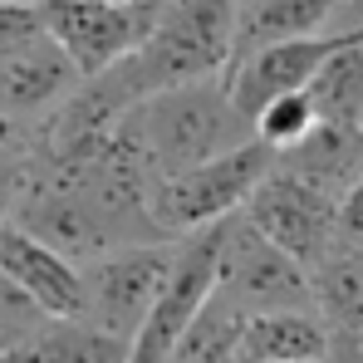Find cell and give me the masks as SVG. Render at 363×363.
Wrapping results in <instances>:
<instances>
[{
    "label": "cell",
    "mask_w": 363,
    "mask_h": 363,
    "mask_svg": "<svg viewBox=\"0 0 363 363\" xmlns=\"http://www.w3.org/2000/svg\"><path fill=\"white\" fill-rule=\"evenodd\" d=\"M128 349L133 344L94 329L89 319H50L30 344H20L0 363H128Z\"/></svg>",
    "instance_id": "2e32d148"
},
{
    "label": "cell",
    "mask_w": 363,
    "mask_h": 363,
    "mask_svg": "<svg viewBox=\"0 0 363 363\" xmlns=\"http://www.w3.org/2000/svg\"><path fill=\"white\" fill-rule=\"evenodd\" d=\"M359 15H363V0H354V10H349V30H359Z\"/></svg>",
    "instance_id": "d4e9b609"
},
{
    "label": "cell",
    "mask_w": 363,
    "mask_h": 363,
    "mask_svg": "<svg viewBox=\"0 0 363 363\" xmlns=\"http://www.w3.org/2000/svg\"><path fill=\"white\" fill-rule=\"evenodd\" d=\"M354 35H359V30H329V35L290 40V45H270V50H260V55H250V60L231 64V74H226L231 104L255 123V113L270 108L275 99L304 94V89L314 84V74L329 64V55L344 50Z\"/></svg>",
    "instance_id": "30bf717a"
},
{
    "label": "cell",
    "mask_w": 363,
    "mask_h": 363,
    "mask_svg": "<svg viewBox=\"0 0 363 363\" xmlns=\"http://www.w3.org/2000/svg\"><path fill=\"white\" fill-rule=\"evenodd\" d=\"M344 0H241L236 10V60L241 64L270 45H290L309 35L344 30Z\"/></svg>",
    "instance_id": "7c38bea8"
},
{
    "label": "cell",
    "mask_w": 363,
    "mask_h": 363,
    "mask_svg": "<svg viewBox=\"0 0 363 363\" xmlns=\"http://www.w3.org/2000/svg\"><path fill=\"white\" fill-rule=\"evenodd\" d=\"M0 5H25V10H45L50 0H0Z\"/></svg>",
    "instance_id": "cb8c5ba5"
},
{
    "label": "cell",
    "mask_w": 363,
    "mask_h": 363,
    "mask_svg": "<svg viewBox=\"0 0 363 363\" xmlns=\"http://www.w3.org/2000/svg\"><path fill=\"white\" fill-rule=\"evenodd\" d=\"M359 245H363V241H359Z\"/></svg>",
    "instance_id": "4dcf8cb0"
},
{
    "label": "cell",
    "mask_w": 363,
    "mask_h": 363,
    "mask_svg": "<svg viewBox=\"0 0 363 363\" xmlns=\"http://www.w3.org/2000/svg\"><path fill=\"white\" fill-rule=\"evenodd\" d=\"M359 354H363V339H359Z\"/></svg>",
    "instance_id": "83f0119b"
},
{
    "label": "cell",
    "mask_w": 363,
    "mask_h": 363,
    "mask_svg": "<svg viewBox=\"0 0 363 363\" xmlns=\"http://www.w3.org/2000/svg\"><path fill=\"white\" fill-rule=\"evenodd\" d=\"M245 221L275 241L295 265H304L309 275L324 265V255L344 241L339 231V201H329L324 191H314L309 182H300L295 172H285L275 162V172L255 186V196L245 201Z\"/></svg>",
    "instance_id": "ba28073f"
},
{
    "label": "cell",
    "mask_w": 363,
    "mask_h": 363,
    "mask_svg": "<svg viewBox=\"0 0 363 363\" xmlns=\"http://www.w3.org/2000/svg\"><path fill=\"white\" fill-rule=\"evenodd\" d=\"M172 260H177V241H157L128 245V250H113V255L84 265V319L123 344H133L172 275Z\"/></svg>",
    "instance_id": "52a82bcc"
},
{
    "label": "cell",
    "mask_w": 363,
    "mask_h": 363,
    "mask_svg": "<svg viewBox=\"0 0 363 363\" xmlns=\"http://www.w3.org/2000/svg\"><path fill=\"white\" fill-rule=\"evenodd\" d=\"M359 30H363V15H359Z\"/></svg>",
    "instance_id": "f1b7e54d"
},
{
    "label": "cell",
    "mask_w": 363,
    "mask_h": 363,
    "mask_svg": "<svg viewBox=\"0 0 363 363\" xmlns=\"http://www.w3.org/2000/svg\"><path fill=\"white\" fill-rule=\"evenodd\" d=\"M236 10L241 0H162L157 30L133 60L113 64L138 104L152 94L226 79L236 60Z\"/></svg>",
    "instance_id": "7a4b0ae2"
},
{
    "label": "cell",
    "mask_w": 363,
    "mask_h": 363,
    "mask_svg": "<svg viewBox=\"0 0 363 363\" xmlns=\"http://www.w3.org/2000/svg\"><path fill=\"white\" fill-rule=\"evenodd\" d=\"M0 275H10L50 319H84V270L20 226L0 231Z\"/></svg>",
    "instance_id": "8fae6325"
},
{
    "label": "cell",
    "mask_w": 363,
    "mask_h": 363,
    "mask_svg": "<svg viewBox=\"0 0 363 363\" xmlns=\"http://www.w3.org/2000/svg\"><path fill=\"white\" fill-rule=\"evenodd\" d=\"M275 152L265 143H245L226 157H211L191 172L152 182V221L167 241L201 236L231 216H241L245 201L255 196V186L275 172Z\"/></svg>",
    "instance_id": "3957f363"
},
{
    "label": "cell",
    "mask_w": 363,
    "mask_h": 363,
    "mask_svg": "<svg viewBox=\"0 0 363 363\" xmlns=\"http://www.w3.org/2000/svg\"><path fill=\"white\" fill-rule=\"evenodd\" d=\"M113 5H143V0H113Z\"/></svg>",
    "instance_id": "484cf974"
},
{
    "label": "cell",
    "mask_w": 363,
    "mask_h": 363,
    "mask_svg": "<svg viewBox=\"0 0 363 363\" xmlns=\"http://www.w3.org/2000/svg\"><path fill=\"white\" fill-rule=\"evenodd\" d=\"M123 143L143 157L147 177H177L191 172L211 157H226L245 143H255V123L231 104L226 79H206V84H186L152 94L147 104H138L118 123Z\"/></svg>",
    "instance_id": "6da1fadb"
},
{
    "label": "cell",
    "mask_w": 363,
    "mask_h": 363,
    "mask_svg": "<svg viewBox=\"0 0 363 363\" xmlns=\"http://www.w3.org/2000/svg\"><path fill=\"white\" fill-rule=\"evenodd\" d=\"M35 35H45V20L40 10H25V5H0V60L20 45H30Z\"/></svg>",
    "instance_id": "ffe728a7"
},
{
    "label": "cell",
    "mask_w": 363,
    "mask_h": 363,
    "mask_svg": "<svg viewBox=\"0 0 363 363\" xmlns=\"http://www.w3.org/2000/svg\"><path fill=\"white\" fill-rule=\"evenodd\" d=\"M349 10H354V0H344V15H349Z\"/></svg>",
    "instance_id": "4316f807"
},
{
    "label": "cell",
    "mask_w": 363,
    "mask_h": 363,
    "mask_svg": "<svg viewBox=\"0 0 363 363\" xmlns=\"http://www.w3.org/2000/svg\"><path fill=\"white\" fill-rule=\"evenodd\" d=\"M280 167L295 172L300 182H309L314 191H324L329 201H344L349 186L363 177V133L349 128H314L300 147L280 152Z\"/></svg>",
    "instance_id": "5bb4252c"
},
{
    "label": "cell",
    "mask_w": 363,
    "mask_h": 363,
    "mask_svg": "<svg viewBox=\"0 0 363 363\" xmlns=\"http://www.w3.org/2000/svg\"><path fill=\"white\" fill-rule=\"evenodd\" d=\"M329 363H334V359H329Z\"/></svg>",
    "instance_id": "f546056e"
},
{
    "label": "cell",
    "mask_w": 363,
    "mask_h": 363,
    "mask_svg": "<svg viewBox=\"0 0 363 363\" xmlns=\"http://www.w3.org/2000/svg\"><path fill=\"white\" fill-rule=\"evenodd\" d=\"M79 84H84V74L74 69V60L50 35H35L30 45H20L0 60V123L30 133L50 113H60L79 94Z\"/></svg>",
    "instance_id": "9c48e42d"
},
{
    "label": "cell",
    "mask_w": 363,
    "mask_h": 363,
    "mask_svg": "<svg viewBox=\"0 0 363 363\" xmlns=\"http://www.w3.org/2000/svg\"><path fill=\"white\" fill-rule=\"evenodd\" d=\"M226 226V221H221ZM221 226L177 241L172 275L162 285V295L152 304L147 324L138 329L128 363H177V349L186 334L196 329V319L206 314V304L216 300V275H221Z\"/></svg>",
    "instance_id": "8992f818"
},
{
    "label": "cell",
    "mask_w": 363,
    "mask_h": 363,
    "mask_svg": "<svg viewBox=\"0 0 363 363\" xmlns=\"http://www.w3.org/2000/svg\"><path fill=\"white\" fill-rule=\"evenodd\" d=\"M30 147V133H20V128H10V123H0V172L20 157Z\"/></svg>",
    "instance_id": "603a6c76"
},
{
    "label": "cell",
    "mask_w": 363,
    "mask_h": 363,
    "mask_svg": "<svg viewBox=\"0 0 363 363\" xmlns=\"http://www.w3.org/2000/svg\"><path fill=\"white\" fill-rule=\"evenodd\" d=\"M20 191H25V152L0 172V231L15 226V206H20Z\"/></svg>",
    "instance_id": "44dd1931"
},
{
    "label": "cell",
    "mask_w": 363,
    "mask_h": 363,
    "mask_svg": "<svg viewBox=\"0 0 363 363\" xmlns=\"http://www.w3.org/2000/svg\"><path fill=\"white\" fill-rule=\"evenodd\" d=\"M162 0H143V5H113V0H50L40 10L45 35L74 60L84 79L108 74L113 64L133 60L147 35L157 30Z\"/></svg>",
    "instance_id": "5b68a950"
},
{
    "label": "cell",
    "mask_w": 363,
    "mask_h": 363,
    "mask_svg": "<svg viewBox=\"0 0 363 363\" xmlns=\"http://www.w3.org/2000/svg\"><path fill=\"white\" fill-rule=\"evenodd\" d=\"M45 324H50V314L30 300L10 275H0V359L15 354L20 344H30Z\"/></svg>",
    "instance_id": "d6986e66"
},
{
    "label": "cell",
    "mask_w": 363,
    "mask_h": 363,
    "mask_svg": "<svg viewBox=\"0 0 363 363\" xmlns=\"http://www.w3.org/2000/svg\"><path fill=\"white\" fill-rule=\"evenodd\" d=\"M334 334L314 309H275L250 314L241 324L236 363H329Z\"/></svg>",
    "instance_id": "4fadbf2b"
},
{
    "label": "cell",
    "mask_w": 363,
    "mask_h": 363,
    "mask_svg": "<svg viewBox=\"0 0 363 363\" xmlns=\"http://www.w3.org/2000/svg\"><path fill=\"white\" fill-rule=\"evenodd\" d=\"M216 300H226L236 314L250 319L275 309H314V285H309V270L295 265L275 241H265L241 211L221 226Z\"/></svg>",
    "instance_id": "277c9868"
},
{
    "label": "cell",
    "mask_w": 363,
    "mask_h": 363,
    "mask_svg": "<svg viewBox=\"0 0 363 363\" xmlns=\"http://www.w3.org/2000/svg\"><path fill=\"white\" fill-rule=\"evenodd\" d=\"M309 285H314V314L329 324V334L363 339V245L344 236L309 275Z\"/></svg>",
    "instance_id": "9a60e30c"
},
{
    "label": "cell",
    "mask_w": 363,
    "mask_h": 363,
    "mask_svg": "<svg viewBox=\"0 0 363 363\" xmlns=\"http://www.w3.org/2000/svg\"><path fill=\"white\" fill-rule=\"evenodd\" d=\"M314 113L324 128H349V133H363V30L334 50L329 64L314 74V84L304 89Z\"/></svg>",
    "instance_id": "e0dca14e"
},
{
    "label": "cell",
    "mask_w": 363,
    "mask_h": 363,
    "mask_svg": "<svg viewBox=\"0 0 363 363\" xmlns=\"http://www.w3.org/2000/svg\"><path fill=\"white\" fill-rule=\"evenodd\" d=\"M314 128H319V113H314L309 94H290V99H275L270 108L255 113V143H265V147L280 157V152L300 147Z\"/></svg>",
    "instance_id": "ac0fdd59"
},
{
    "label": "cell",
    "mask_w": 363,
    "mask_h": 363,
    "mask_svg": "<svg viewBox=\"0 0 363 363\" xmlns=\"http://www.w3.org/2000/svg\"><path fill=\"white\" fill-rule=\"evenodd\" d=\"M339 231L349 241H363V177L349 186V196L339 201Z\"/></svg>",
    "instance_id": "7402d4cb"
}]
</instances>
